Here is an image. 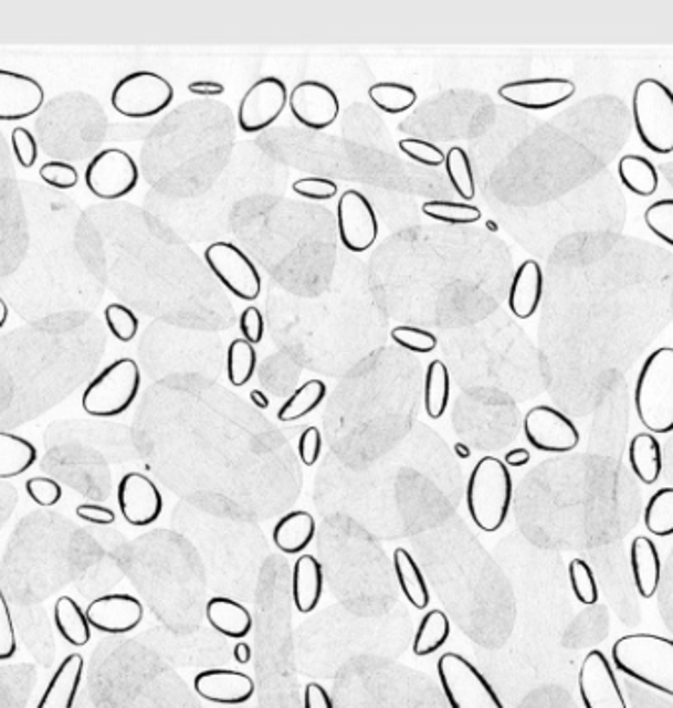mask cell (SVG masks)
Returning a JSON list of instances; mask_svg holds the SVG:
<instances>
[{"label": "cell", "mask_w": 673, "mask_h": 708, "mask_svg": "<svg viewBox=\"0 0 673 708\" xmlns=\"http://www.w3.org/2000/svg\"><path fill=\"white\" fill-rule=\"evenodd\" d=\"M85 662L80 654L67 655L57 665L36 708H73L82 687Z\"/></svg>", "instance_id": "obj_21"}, {"label": "cell", "mask_w": 673, "mask_h": 708, "mask_svg": "<svg viewBox=\"0 0 673 708\" xmlns=\"http://www.w3.org/2000/svg\"><path fill=\"white\" fill-rule=\"evenodd\" d=\"M445 171H448L449 181L453 189L458 191L459 198L463 201H471L475 198L476 186L475 176H473V166L469 160V154L463 148H451L445 156Z\"/></svg>", "instance_id": "obj_37"}, {"label": "cell", "mask_w": 673, "mask_h": 708, "mask_svg": "<svg viewBox=\"0 0 673 708\" xmlns=\"http://www.w3.org/2000/svg\"><path fill=\"white\" fill-rule=\"evenodd\" d=\"M10 144H12V152H14L17 162L24 170L34 168V163L38 162V142L34 135L24 126H17L10 135Z\"/></svg>", "instance_id": "obj_46"}, {"label": "cell", "mask_w": 673, "mask_h": 708, "mask_svg": "<svg viewBox=\"0 0 673 708\" xmlns=\"http://www.w3.org/2000/svg\"><path fill=\"white\" fill-rule=\"evenodd\" d=\"M524 435L541 453H571L581 441L577 425L551 405H536L526 413Z\"/></svg>", "instance_id": "obj_10"}, {"label": "cell", "mask_w": 673, "mask_h": 708, "mask_svg": "<svg viewBox=\"0 0 673 708\" xmlns=\"http://www.w3.org/2000/svg\"><path fill=\"white\" fill-rule=\"evenodd\" d=\"M256 349L244 339H234L227 349V378L231 384L244 385L251 382L256 372Z\"/></svg>", "instance_id": "obj_35"}, {"label": "cell", "mask_w": 673, "mask_h": 708, "mask_svg": "<svg viewBox=\"0 0 673 708\" xmlns=\"http://www.w3.org/2000/svg\"><path fill=\"white\" fill-rule=\"evenodd\" d=\"M140 171L135 158L120 148L101 150L85 168V186L95 198L117 201L135 191Z\"/></svg>", "instance_id": "obj_8"}, {"label": "cell", "mask_w": 673, "mask_h": 708, "mask_svg": "<svg viewBox=\"0 0 673 708\" xmlns=\"http://www.w3.org/2000/svg\"><path fill=\"white\" fill-rule=\"evenodd\" d=\"M19 652L17 642V630L10 614L9 601L4 591L0 589V662H9Z\"/></svg>", "instance_id": "obj_45"}, {"label": "cell", "mask_w": 673, "mask_h": 708, "mask_svg": "<svg viewBox=\"0 0 673 708\" xmlns=\"http://www.w3.org/2000/svg\"><path fill=\"white\" fill-rule=\"evenodd\" d=\"M36 461L38 448L34 443L14 433L0 431V480L24 475L36 465Z\"/></svg>", "instance_id": "obj_27"}, {"label": "cell", "mask_w": 673, "mask_h": 708, "mask_svg": "<svg viewBox=\"0 0 673 708\" xmlns=\"http://www.w3.org/2000/svg\"><path fill=\"white\" fill-rule=\"evenodd\" d=\"M54 622L60 636L70 646L83 647L90 644V620H87L85 610L72 596H62L55 601Z\"/></svg>", "instance_id": "obj_28"}, {"label": "cell", "mask_w": 673, "mask_h": 708, "mask_svg": "<svg viewBox=\"0 0 673 708\" xmlns=\"http://www.w3.org/2000/svg\"><path fill=\"white\" fill-rule=\"evenodd\" d=\"M629 463L632 473L644 485H654L664 471V453L660 441L652 433H638L629 445Z\"/></svg>", "instance_id": "obj_26"}, {"label": "cell", "mask_w": 673, "mask_h": 708, "mask_svg": "<svg viewBox=\"0 0 673 708\" xmlns=\"http://www.w3.org/2000/svg\"><path fill=\"white\" fill-rule=\"evenodd\" d=\"M292 596L299 614H309L324 596V567L314 556L299 557L292 574Z\"/></svg>", "instance_id": "obj_23"}, {"label": "cell", "mask_w": 673, "mask_h": 708, "mask_svg": "<svg viewBox=\"0 0 673 708\" xmlns=\"http://www.w3.org/2000/svg\"><path fill=\"white\" fill-rule=\"evenodd\" d=\"M27 494L32 503L42 506V508H50V506L60 504L63 496V488L54 478L34 476V478H30L27 483Z\"/></svg>", "instance_id": "obj_44"}, {"label": "cell", "mask_w": 673, "mask_h": 708, "mask_svg": "<svg viewBox=\"0 0 673 708\" xmlns=\"http://www.w3.org/2000/svg\"><path fill=\"white\" fill-rule=\"evenodd\" d=\"M644 526L652 536L658 538L673 536V488H660L648 500Z\"/></svg>", "instance_id": "obj_36"}, {"label": "cell", "mask_w": 673, "mask_h": 708, "mask_svg": "<svg viewBox=\"0 0 673 708\" xmlns=\"http://www.w3.org/2000/svg\"><path fill=\"white\" fill-rule=\"evenodd\" d=\"M422 213L445 224H473L483 216L479 207L459 201H428L422 205Z\"/></svg>", "instance_id": "obj_38"}, {"label": "cell", "mask_w": 673, "mask_h": 708, "mask_svg": "<svg viewBox=\"0 0 673 708\" xmlns=\"http://www.w3.org/2000/svg\"><path fill=\"white\" fill-rule=\"evenodd\" d=\"M322 447H324V440L322 433L317 427H307L297 441V455L302 458V463L306 466H314L317 458L322 455Z\"/></svg>", "instance_id": "obj_49"}, {"label": "cell", "mask_w": 673, "mask_h": 708, "mask_svg": "<svg viewBox=\"0 0 673 708\" xmlns=\"http://www.w3.org/2000/svg\"><path fill=\"white\" fill-rule=\"evenodd\" d=\"M512 476L501 458L483 457L467 483V510L476 528L494 533L503 528L511 511Z\"/></svg>", "instance_id": "obj_2"}, {"label": "cell", "mask_w": 673, "mask_h": 708, "mask_svg": "<svg viewBox=\"0 0 673 708\" xmlns=\"http://www.w3.org/2000/svg\"><path fill=\"white\" fill-rule=\"evenodd\" d=\"M634 408L638 420L652 433L673 431V349L654 350L640 368Z\"/></svg>", "instance_id": "obj_3"}, {"label": "cell", "mask_w": 673, "mask_h": 708, "mask_svg": "<svg viewBox=\"0 0 673 708\" xmlns=\"http://www.w3.org/2000/svg\"><path fill=\"white\" fill-rule=\"evenodd\" d=\"M368 97L375 103V107L387 115H402L406 110L416 105L418 93L410 85L402 83L387 82L375 83L368 89Z\"/></svg>", "instance_id": "obj_34"}, {"label": "cell", "mask_w": 673, "mask_h": 708, "mask_svg": "<svg viewBox=\"0 0 673 708\" xmlns=\"http://www.w3.org/2000/svg\"><path fill=\"white\" fill-rule=\"evenodd\" d=\"M451 636V622L443 610H430L413 636L412 649L418 657H428L445 646Z\"/></svg>", "instance_id": "obj_32"}, {"label": "cell", "mask_w": 673, "mask_h": 708, "mask_svg": "<svg viewBox=\"0 0 673 708\" xmlns=\"http://www.w3.org/2000/svg\"><path fill=\"white\" fill-rule=\"evenodd\" d=\"M140 384V368L135 360H115L85 388L82 408L93 418H117L135 404Z\"/></svg>", "instance_id": "obj_5"}, {"label": "cell", "mask_w": 673, "mask_h": 708, "mask_svg": "<svg viewBox=\"0 0 673 708\" xmlns=\"http://www.w3.org/2000/svg\"><path fill=\"white\" fill-rule=\"evenodd\" d=\"M171 101V83L154 72L128 73L111 93V105L126 118L156 117L170 107Z\"/></svg>", "instance_id": "obj_7"}, {"label": "cell", "mask_w": 673, "mask_h": 708, "mask_svg": "<svg viewBox=\"0 0 673 708\" xmlns=\"http://www.w3.org/2000/svg\"><path fill=\"white\" fill-rule=\"evenodd\" d=\"M455 455H458L459 458H469L471 457V448L467 447V445H463V443H455Z\"/></svg>", "instance_id": "obj_58"}, {"label": "cell", "mask_w": 673, "mask_h": 708, "mask_svg": "<svg viewBox=\"0 0 673 708\" xmlns=\"http://www.w3.org/2000/svg\"><path fill=\"white\" fill-rule=\"evenodd\" d=\"M392 341L416 355H428L431 350L438 349V337L433 332L410 325H400L392 329Z\"/></svg>", "instance_id": "obj_42"}, {"label": "cell", "mask_w": 673, "mask_h": 708, "mask_svg": "<svg viewBox=\"0 0 673 708\" xmlns=\"http://www.w3.org/2000/svg\"><path fill=\"white\" fill-rule=\"evenodd\" d=\"M290 113L297 123L309 130H325L341 115V103L337 93L322 82L297 83L287 95Z\"/></svg>", "instance_id": "obj_13"}, {"label": "cell", "mask_w": 673, "mask_h": 708, "mask_svg": "<svg viewBox=\"0 0 673 708\" xmlns=\"http://www.w3.org/2000/svg\"><path fill=\"white\" fill-rule=\"evenodd\" d=\"M207 266L215 274L234 297L244 302H254L261 296L262 278L251 258L233 243H213L207 246Z\"/></svg>", "instance_id": "obj_9"}, {"label": "cell", "mask_w": 673, "mask_h": 708, "mask_svg": "<svg viewBox=\"0 0 673 708\" xmlns=\"http://www.w3.org/2000/svg\"><path fill=\"white\" fill-rule=\"evenodd\" d=\"M117 503L126 524L135 528H146L162 516V494L148 476L140 473H128L120 478Z\"/></svg>", "instance_id": "obj_16"}, {"label": "cell", "mask_w": 673, "mask_h": 708, "mask_svg": "<svg viewBox=\"0 0 673 708\" xmlns=\"http://www.w3.org/2000/svg\"><path fill=\"white\" fill-rule=\"evenodd\" d=\"M579 693L585 708H629L611 662L601 649L585 655L579 672Z\"/></svg>", "instance_id": "obj_14"}, {"label": "cell", "mask_w": 673, "mask_h": 708, "mask_svg": "<svg viewBox=\"0 0 673 708\" xmlns=\"http://www.w3.org/2000/svg\"><path fill=\"white\" fill-rule=\"evenodd\" d=\"M188 91L196 97H221L224 95V85L211 80H199V82L189 83Z\"/></svg>", "instance_id": "obj_53"}, {"label": "cell", "mask_w": 673, "mask_h": 708, "mask_svg": "<svg viewBox=\"0 0 673 708\" xmlns=\"http://www.w3.org/2000/svg\"><path fill=\"white\" fill-rule=\"evenodd\" d=\"M544 296V272L536 261L522 262L512 278L508 307L518 319H530Z\"/></svg>", "instance_id": "obj_20"}, {"label": "cell", "mask_w": 673, "mask_h": 708, "mask_svg": "<svg viewBox=\"0 0 673 708\" xmlns=\"http://www.w3.org/2000/svg\"><path fill=\"white\" fill-rule=\"evenodd\" d=\"M315 520L312 514L304 510L290 511L272 531V541L286 556H296L306 551L314 541Z\"/></svg>", "instance_id": "obj_25"}, {"label": "cell", "mask_w": 673, "mask_h": 708, "mask_svg": "<svg viewBox=\"0 0 673 708\" xmlns=\"http://www.w3.org/2000/svg\"><path fill=\"white\" fill-rule=\"evenodd\" d=\"M530 458L532 455L528 448H512L504 455V465L520 468V466L528 465Z\"/></svg>", "instance_id": "obj_54"}, {"label": "cell", "mask_w": 673, "mask_h": 708, "mask_svg": "<svg viewBox=\"0 0 673 708\" xmlns=\"http://www.w3.org/2000/svg\"><path fill=\"white\" fill-rule=\"evenodd\" d=\"M239 327L243 332L244 341H249L251 345L262 342V339H264V317H262L261 309L259 307H246L241 314V319H239Z\"/></svg>", "instance_id": "obj_50"}, {"label": "cell", "mask_w": 673, "mask_h": 708, "mask_svg": "<svg viewBox=\"0 0 673 708\" xmlns=\"http://www.w3.org/2000/svg\"><path fill=\"white\" fill-rule=\"evenodd\" d=\"M77 518L87 524H95V526H111L117 520V514L107 508V506H99V504H80L75 508Z\"/></svg>", "instance_id": "obj_51"}, {"label": "cell", "mask_w": 673, "mask_h": 708, "mask_svg": "<svg viewBox=\"0 0 673 708\" xmlns=\"http://www.w3.org/2000/svg\"><path fill=\"white\" fill-rule=\"evenodd\" d=\"M630 567H632V579L637 584L638 594L642 599H652L662 579V559L652 539L646 536L632 539Z\"/></svg>", "instance_id": "obj_22"}, {"label": "cell", "mask_w": 673, "mask_h": 708, "mask_svg": "<svg viewBox=\"0 0 673 708\" xmlns=\"http://www.w3.org/2000/svg\"><path fill=\"white\" fill-rule=\"evenodd\" d=\"M40 178L55 189H73L80 183V171L72 163L45 162L40 168Z\"/></svg>", "instance_id": "obj_47"}, {"label": "cell", "mask_w": 673, "mask_h": 708, "mask_svg": "<svg viewBox=\"0 0 673 708\" xmlns=\"http://www.w3.org/2000/svg\"><path fill=\"white\" fill-rule=\"evenodd\" d=\"M251 402L252 404L256 405L259 410H269L270 408V400L269 398H266V394H264V392H261V390H252Z\"/></svg>", "instance_id": "obj_56"}, {"label": "cell", "mask_w": 673, "mask_h": 708, "mask_svg": "<svg viewBox=\"0 0 673 708\" xmlns=\"http://www.w3.org/2000/svg\"><path fill=\"white\" fill-rule=\"evenodd\" d=\"M392 563H395L396 579L404 592L406 601L410 602L416 610L428 609L430 589L423 579L422 569L413 561V557L400 547L395 551Z\"/></svg>", "instance_id": "obj_29"}, {"label": "cell", "mask_w": 673, "mask_h": 708, "mask_svg": "<svg viewBox=\"0 0 673 708\" xmlns=\"http://www.w3.org/2000/svg\"><path fill=\"white\" fill-rule=\"evenodd\" d=\"M294 193L309 201H329L337 196V183L325 178H304L294 181Z\"/></svg>", "instance_id": "obj_48"}, {"label": "cell", "mask_w": 673, "mask_h": 708, "mask_svg": "<svg viewBox=\"0 0 673 708\" xmlns=\"http://www.w3.org/2000/svg\"><path fill=\"white\" fill-rule=\"evenodd\" d=\"M9 321V305L0 297V329Z\"/></svg>", "instance_id": "obj_57"}, {"label": "cell", "mask_w": 673, "mask_h": 708, "mask_svg": "<svg viewBox=\"0 0 673 708\" xmlns=\"http://www.w3.org/2000/svg\"><path fill=\"white\" fill-rule=\"evenodd\" d=\"M337 229L341 244L350 252H365L377 243L375 207L360 191H345L337 203Z\"/></svg>", "instance_id": "obj_12"}, {"label": "cell", "mask_w": 673, "mask_h": 708, "mask_svg": "<svg viewBox=\"0 0 673 708\" xmlns=\"http://www.w3.org/2000/svg\"><path fill=\"white\" fill-rule=\"evenodd\" d=\"M206 616L213 630L231 640H243L251 634V612L233 599H224V596L211 599L207 602Z\"/></svg>", "instance_id": "obj_24"}, {"label": "cell", "mask_w": 673, "mask_h": 708, "mask_svg": "<svg viewBox=\"0 0 673 708\" xmlns=\"http://www.w3.org/2000/svg\"><path fill=\"white\" fill-rule=\"evenodd\" d=\"M567 571H569V581H571L575 599L587 606L597 604L601 592H599V584H597V579H595L589 563L583 559H574Z\"/></svg>", "instance_id": "obj_39"}, {"label": "cell", "mask_w": 673, "mask_h": 708, "mask_svg": "<svg viewBox=\"0 0 673 708\" xmlns=\"http://www.w3.org/2000/svg\"><path fill=\"white\" fill-rule=\"evenodd\" d=\"M91 630L103 634H128L143 624V602L133 594H103L85 609Z\"/></svg>", "instance_id": "obj_17"}, {"label": "cell", "mask_w": 673, "mask_h": 708, "mask_svg": "<svg viewBox=\"0 0 673 708\" xmlns=\"http://www.w3.org/2000/svg\"><path fill=\"white\" fill-rule=\"evenodd\" d=\"M193 689L209 702L236 707L252 699L254 681L246 673L234 669H207L196 675Z\"/></svg>", "instance_id": "obj_19"}, {"label": "cell", "mask_w": 673, "mask_h": 708, "mask_svg": "<svg viewBox=\"0 0 673 708\" xmlns=\"http://www.w3.org/2000/svg\"><path fill=\"white\" fill-rule=\"evenodd\" d=\"M287 105L286 83L278 77H262L244 93L236 123L246 135L261 133L274 125Z\"/></svg>", "instance_id": "obj_11"}, {"label": "cell", "mask_w": 673, "mask_h": 708, "mask_svg": "<svg viewBox=\"0 0 673 708\" xmlns=\"http://www.w3.org/2000/svg\"><path fill=\"white\" fill-rule=\"evenodd\" d=\"M612 662L620 673L650 689L673 697V640L655 634H630L612 646Z\"/></svg>", "instance_id": "obj_1"}, {"label": "cell", "mask_w": 673, "mask_h": 708, "mask_svg": "<svg viewBox=\"0 0 673 708\" xmlns=\"http://www.w3.org/2000/svg\"><path fill=\"white\" fill-rule=\"evenodd\" d=\"M644 221L660 241L673 246V199H660L648 207Z\"/></svg>", "instance_id": "obj_41"}, {"label": "cell", "mask_w": 673, "mask_h": 708, "mask_svg": "<svg viewBox=\"0 0 673 708\" xmlns=\"http://www.w3.org/2000/svg\"><path fill=\"white\" fill-rule=\"evenodd\" d=\"M304 708H335L329 693L319 683H309L304 693Z\"/></svg>", "instance_id": "obj_52"}, {"label": "cell", "mask_w": 673, "mask_h": 708, "mask_svg": "<svg viewBox=\"0 0 673 708\" xmlns=\"http://www.w3.org/2000/svg\"><path fill=\"white\" fill-rule=\"evenodd\" d=\"M438 677L451 708H504L493 685L463 655H441Z\"/></svg>", "instance_id": "obj_6"}, {"label": "cell", "mask_w": 673, "mask_h": 708, "mask_svg": "<svg viewBox=\"0 0 673 708\" xmlns=\"http://www.w3.org/2000/svg\"><path fill=\"white\" fill-rule=\"evenodd\" d=\"M575 91L577 85L571 80L539 77L506 83L498 89V97L524 110H549L571 99Z\"/></svg>", "instance_id": "obj_15"}, {"label": "cell", "mask_w": 673, "mask_h": 708, "mask_svg": "<svg viewBox=\"0 0 673 708\" xmlns=\"http://www.w3.org/2000/svg\"><path fill=\"white\" fill-rule=\"evenodd\" d=\"M632 118L638 138L650 152H673V91L654 77L642 80L632 95Z\"/></svg>", "instance_id": "obj_4"}, {"label": "cell", "mask_w": 673, "mask_h": 708, "mask_svg": "<svg viewBox=\"0 0 673 708\" xmlns=\"http://www.w3.org/2000/svg\"><path fill=\"white\" fill-rule=\"evenodd\" d=\"M233 655H234V662H236V664H241V665L251 664L252 649H251V646H249V644H244V642H239V644L234 646Z\"/></svg>", "instance_id": "obj_55"}, {"label": "cell", "mask_w": 673, "mask_h": 708, "mask_svg": "<svg viewBox=\"0 0 673 708\" xmlns=\"http://www.w3.org/2000/svg\"><path fill=\"white\" fill-rule=\"evenodd\" d=\"M325 395H327V385L322 380H307L306 384L299 385L280 408V422L292 423L306 418L324 404Z\"/></svg>", "instance_id": "obj_33"}, {"label": "cell", "mask_w": 673, "mask_h": 708, "mask_svg": "<svg viewBox=\"0 0 673 708\" xmlns=\"http://www.w3.org/2000/svg\"><path fill=\"white\" fill-rule=\"evenodd\" d=\"M449 394H451V377L441 360H433L425 368V382H423V408L431 420H441L448 410Z\"/></svg>", "instance_id": "obj_31"}, {"label": "cell", "mask_w": 673, "mask_h": 708, "mask_svg": "<svg viewBox=\"0 0 673 708\" xmlns=\"http://www.w3.org/2000/svg\"><path fill=\"white\" fill-rule=\"evenodd\" d=\"M400 152H404L413 162L430 166V168H440L445 163V154L441 152L435 144L425 142L420 138H404L398 142Z\"/></svg>", "instance_id": "obj_43"}, {"label": "cell", "mask_w": 673, "mask_h": 708, "mask_svg": "<svg viewBox=\"0 0 673 708\" xmlns=\"http://www.w3.org/2000/svg\"><path fill=\"white\" fill-rule=\"evenodd\" d=\"M105 324L113 337L120 342H130L138 335L140 321L133 309L123 304H111L105 309Z\"/></svg>", "instance_id": "obj_40"}, {"label": "cell", "mask_w": 673, "mask_h": 708, "mask_svg": "<svg viewBox=\"0 0 673 708\" xmlns=\"http://www.w3.org/2000/svg\"><path fill=\"white\" fill-rule=\"evenodd\" d=\"M619 176L622 186L640 198L654 196L660 186V173L654 163L640 154H627L620 158Z\"/></svg>", "instance_id": "obj_30"}, {"label": "cell", "mask_w": 673, "mask_h": 708, "mask_svg": "<svg viewBox=\"0 0 673 708\" xmlns=\"http://www.w3.org/2000/svg\"><path fill=\"white\" fill-rule=\"evenodd\" d=\"M45 101L42 83L24 73L0 70V123L34 117Z\"/></svg>", "instance_id": "obj_18"}]
</instances>
